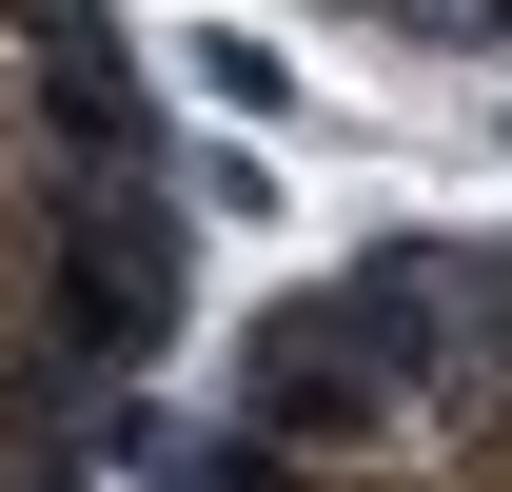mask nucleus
I'll return each instance as SVG.
<instances>
[{
    "instance_id": "2",
    "label": "nucleus",
    "mask_w": 512,
    "mask_h": 492,
    "mask_svg": "<svg viewBox=\"0 0 512 492\" xmlns=\"http://www.w3.org/2000/svg\"><path fill=\"white\" fill-rule=\"evenodd\" d=\"M178 217L138 178L79 0H0V492H119L158 433Z\"/></svg>"
},
{
    "instance_id": "1",
    "label": "nucleus",
    "mask_w": 512,
    "mask_h": 492,
    "mask_svg": "<svg viewBox=\"0 0 512 492\" xmlns=\"http://www.w3.org/2000/svg\"><path fill=\"white\" fill-rule=\"evenodd\" d=\"M119 492H512V237L316 276Z\"/></svg>"
},
{
    "instance_id": "3",
    "label": "nucleus",
    "mask_w": 512,
    "mask_h": 492,
    "mask_svg": "<svg viewBox=\"0 0 512 492\" xmlns=\"http://www.w3.org/2000/svg\"><path fill=\"white\" fill-rule=\"evenodd\" d=\"M394 20H473V40H512V0H394Z\"/></svg>"
}]
</instances>
